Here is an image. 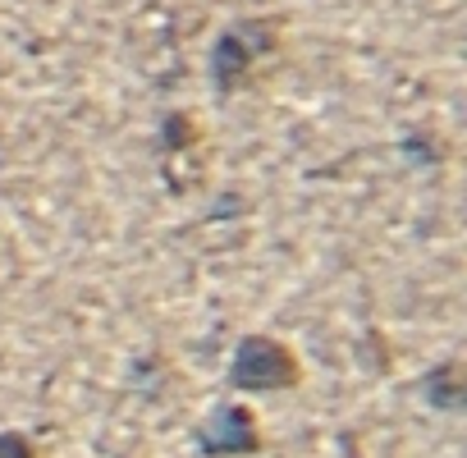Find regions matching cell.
<instances>
[{
  "mask_svg": "<svg viewBox=\"0 0 467 458\" xmlns=\"http://www.w3.org/2000/svg\"><path fill=\"white\" fill-rule=\"evenodd\" d=\"M280 37H285V24L280 19H244L220 33V42L211 47V78L220 88V97L239 92L253 69L280 51Z\"/></svg>",
  "mask_w": 467,
  "mask_h": 458,
  "instance_id": "cell-1",
  "label": "cell"
},
{
  "mask_svg": "<svg viewBox=\"0 0 467 458\" xmlns=\"http://www.w3.org/2000/svg\"><path fill=\"white\" fill-rule=\"evenodd\" d=\"M303 376L294 349H285L280 339L271 335H248L239 349H234V362H229V380L248 390V394H275V390H294Z\"/></svg>",
  "mask_w": 467,
  "mask_h": 458,
  "instance_id": "cell-2",
  "label": "cell"
},
{
  "mask_svg": "<svg viewBox=\"0 0 467 458\" xmlns=\"http://www.w3.org/2000/svg\"><path fill=\"white\" fill-rule=\"evenodd\" d=\"M197 444H202L206 453H253V449L262 444V440H257V417H253L248 408L224 403V408H215L211 422L197 431Z\"/></svg>",
  "mask_w": 467,
  "mask_h": 458,
  "instance_id": "cell-3",
  "label": "cell"
},
{
  "mask_svg": "<svg viewBox=\"0 0 467 458\" xmlns=\"http://www.w3.org/2000/svg\"><path fill=\"white\" fill-rule=\"evenodd\" d=\"M426 394H431V403H440V408H449V412H458V408H462V385H458V362H444V367H435V371H431V380H426Z\"/></svg>",
  "mask_w": 467,
  "mask_h": 458,
  "instance_id": "cell-4",
  "label": "cell"
},
{
  "mask_svg": "<svg viewBox=\"0 0 467 458\" xmlns=\"http://www.w3.org/2000/svg\"><path fill=\"white\" fill-rule=\"evenodd\" d=\"M0 458H33L24 435H0Z\"/></svg>",
  "mask_w": 467,
  "mask_h": 458,
  "instance_id": "cell-5",
  "label": "cell"
}]
</instances>
